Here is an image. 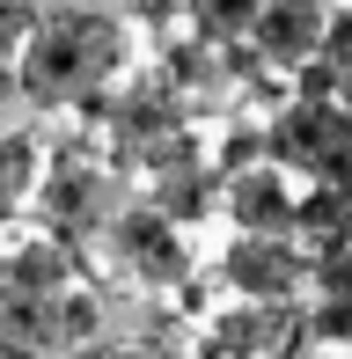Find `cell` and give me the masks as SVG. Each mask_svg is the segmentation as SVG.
<instances>
[{"label":"cell","mask_w":352,"mask_h":359,"mask_svg":"<svg viewBox=\"0 0 352 359\" xmlns=\"http://www.w3.org/2000/svg\"><path fill=\"white\" fill-rule=\"evenodd\" d=\"M37 220L52 227L59 242H74V250H95L103 242V227L118 220L125 191H118V169H110L95 147H52L44 154V176H37Z\"/></svg>","instance_id":"cell-2"},{"label":"cell","mask_w":352,"mask_h":359,"mask_svg":"<svg viewBox=\"0 0 352 359\" xmlns=\"http://www.w3.org/2000/svg\"><path fill=\"white\" fill-rule=\"evenodd\" d=\"M323 22H330V0H264L257 29H250V52L271 74H294L323 52Z\"/></svg>","instance_id":"cell-7"},{"label":"cell","mask_w":352,"mask_h":359,"mask_svg":"<svg viewBox=\"0 0 352 359\" xmlns=\"http://www.w3.org/2000/svg\"><path fill=\"white\" fill-rule=\"evenodd\" d=\"M37 176H44V154L22 125H0V220H15L29 198H37Z\"/></svg>","instance_id":"cell-8"},{"label":"cell","mask_w":352,"mask_h":359,"mask_svg":"<svg viewBox=\"0 0 352 359\" xmlns=\"http://www.w3.org/2000/svg\"><path fill=\"white\" fill-rule=\"evenodd\" d=\"M213 286L220 293H257V301H294L309 286V242L301 235H243L213 257Z\"/></svg>","instance_id":"cell-5"},{"label":"cell","mask_w":352,"mask_h":359,"mask_svg":"<svg viewBox=\"0 0 352 359\" xmlns=\"http://www.w3.org/2000/svg\"><path fill=\"white\" fill-rule=\"evenodd\" d=\"M37 22H44V0H0V59H22Z\"/></svg>","instance_id":"cell-10"},{"label":"cell","mask_w":352,"mask_h":359,"mask_svg":"<svg viewBox=\"0 0 352 359\" xmlns=\"http://www.w3.org/2000/svg\"><path fill=\"white\" fill-rule=\"evenodd\" d=\"M220 213L243 235H294L301 227V191H294V169L286 161H250V169H228L220 176Z\"/></svg>","instance_id":"cell-6"},{"label":"cell","mask_w":352,"mask_h":359,"mask_svg":"<svg viewBox=\"0 0 352 359\" xmlns=\"http://www.w3.org/2000/svg\"><path fill=\"white\" fill-rule=\"evenodd\" d=\"M205 352H243V359H271V352H309V308L301 301H257V293H228L205 316Z\"/></svg>","instance_id":"cell-4"},{"label":"cell","mask_w":352,"mask_h":359,"mask_svg":"<svg viewBox=\"0 0 352 359\" xmlns=\"http://www.w3.org/2000/svg\"><path fill=\"white\" fill-rule=\"evenodd\" d=\"M95 250L125 271L140 293H184L191 286V250H184V220H169L154 198H125L118 220L103 227Z\"/></svg>","instance_id":"cell-3"},{"label":"cell","mask_w":352,"mask_h":359,"mask_svg":"<svg viewBox=\"0 0 352 359\" xmlns=\"http://www.w3.org/2000/svg\"><path fill=\"white\" fill-rule=\"evenodd\" d=\"M257 8H264V0H184L191 29H198V37H213V44H250Z\"/></svg>","instance_id":"cell-9"},{"label":"cell","mask_w":352,"mask_h":359,"mask_svg":"<svg viewBox=\"0 0 352 359\" xmlns=\"http://www.w3.org/2000/svg\"><path fill=\"white\" fill-rule=\"evenodd\" d=\"M125 67H133V15L118 0H52L15 59L29 110H88Z\"/></svg>","instance_id":"cell-1"},{"label":"cell","mask_w":352,"mask_h":359,"mask_svg":"<svg viewBox=\"0 0 352 359\" xmlns=\"http://www.w3.org/2000/svg\"><path fill=\"white\" fill-rule=\"evenodd\" d=\"M323 59L338 74H352V0H330V22H323Z\"/></svg>","instance_id":"cell-11"}]
</instances>
